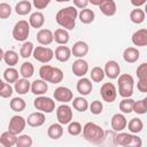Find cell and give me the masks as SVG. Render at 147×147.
<instances>
[{"instance_id": "cell-1", "label": "cell", "mask_w": 147, "mask_h": 147, "mask_svg": "<svg viewBox=\"0 0 147 147\" xmlns=\"http://www.w3.org/2000/svg\"><path fill=\"white\" fill-rule=\"evenodd\" d=\"M78 17V11L74 6H68L65 8L60 9L56 13L55 21L56 23L62 26L64 30H74L76 26V18Z\"/></svg>"}, {"instance_id": "cell-2", "label": "cell", "mask_w": 147, "mask_h": 147, "mask_svg": "<svg viewBox=\"0 0 147 147\" xmlns=\"http://www.w3.org/2000/svg\"><path fill=\"white\" fill-rule=\"evenodd\" d=\"M83 137L93 145H101L105 139V130L93 122H87L83 127Z\"/></svg>"}, {"instance_id": "cell-3", "label": "cell", "mask_w": 147, "mask_h": 147, "mask_svg": "<svg viewBox=\"0 0 147 147\" xmlns=\"http://www.w3.org/2000/svg\"><path fill=\"white\" fill-rule=\"evenodd\" d=\"M39 76L44 82L52 84H59L63 80V71L60 68H55L49 64H44L40 67Z\"/></svg>"}, {"instance_id": "cell-4", "label": "cell", "mask_w": 147, "mask_h": 147, "mask_svg": "<svg viewBox=\"0 0 147 147\" xmlns=\"http://www.w3.org/2000/svg\"><path fill=\"white\" fill-rule=\"evenodd\" d=\"M118 93L119 95L125 99V98H131L133 94V85H134V79L131 75L129 74H123L118 76Z\"/></svg>"}, {"instance_id": "cell-5", "label": "cell", "mask_w": 147, "mask_h": 147, "mask_svg": "<svg viewBox=\"0 0 147 147\" xmlns=\"http://www.w3.org/2000/svg\"><path fill=\"white\" fill-rule=\"evenodd\" d=\"M13 38L16 41H26L29 33H30V25L29 22L25 20H21L18 22L15 23L14 28H13Z\"/></svg>"}, {"instance_id": "cell-6", "label": "cell", "mask_w": 147, "mask_h": 147, "mask_svg": "<svg viewBox=\"0 0 147 147\" xmlns=\"http://www.w3.org/2000/svg\"><path fill=\"white\" fill-rule=\"evenodd\" d=\"M33 106L37 110H39L40 113H46V114H51L55 110V101L52 98L48 96H37L33 101Z\"/></svg>"}, {"instance_id": "cell-7", "label": "cell", "mask_w": 147, "mask_h": 147, "mask_svg": "<svg viewBox=\"0 0 147 147\" xmlns=\"http://www.w3.org/2000/svg\"><path fill=\"white\" fill-rule=\"evenodd\" d=\"M32 56L34 57L36 61L40 62V63H48L53 60L54 57V52L52 48L49 47H44V46H37L33 49Z\"/></svg>"}, {"instance_id": "cell-8", "label": "cell", "mask_w": 147, "mask_h": 147, "mask_svg": "<svg viewBox=\"0 0 147 147\" xmlns=\"http://www.w3.org/2000/svg\"><path fill=\"white\" fill-rule=\"evenodd\" d=\"M26 126V119L23 117V116H20V115H14L10 121H9V124H8V131L15 136L20 134L23 132V130L25 129Z\"/></svg>"}, {"instance_id": "cell-9", "label": "cell", "mask_w": 147, "mask_h": 147, "mask_svg": "<svg viewBox=\"0 0 147 147\" xmlns=\"http://www.w3.org/2000/svg\"><path fill=\"white\" fill-rule=\"evenodd\" d=\"M56 118H57L59 124H61V125L69 124L71 122V119H72L71 107L68 106L67 103H63V105L59 106L57 109H56Z\"/></svg>"}, {"instance_id": "cell-10", "label": "cell", "mask_w": 147, "mask_h": 147, "mask_svg": "<svg viewBox=\"0 0 147 147\" xmlns=\"http://www.w3.org/2000/svg\"><path fill=\"white\" fill-rule=\"evenodd\" d=\"M100 94L106 102H114L117 96V90L113 83H105L100 88Z\"/></svg>"}, {"instance_id": "cell-11", "label": "cell", "mask_w": 147, "mask_h": 147, "mask_svg": "<svg viewBox=\"0 0 147 147\" xmlns=\"http://www.w3.org/2000/svg\"><path fill=\"white\" fill-rule=\"evenodd\" d=\"M53 95H54L55 101H59L62 103H68V102L72 101V99H74V94H72L71 90L65 86H59L57 88H55Z\"/></svg>"}, {"instance_id": "cell-12", "label": "cell", "mask_w": 147, "mask_h": 147, "mask_svg": "<svg viewBox=\"0 0 147 147\" xmlns=\"http://www.w3.org/2000/svg\"><path fill=\"white\" fill-rule=\"evenodd\" d=\"M103 72H105V76H107L108 78L116 79V78H118V76L121 74V67L116 61L110 60L105 64Z\"/></svg>"}, {"instance_id": "cell-13", "label": "cell", "mask_w": 147, "mask_h": 147, "mask_svg": "<svg viewBox=\"0 0 147 147\" xmlns=\"http://www.w3.org/2000/svg\"><path fill=\"white\" fill-rule=\"evenodd\" d=\"M71 70L74 72L75 76L77 77H84L87 71H88V63L83 60V59H77L74 63H72V67H71Z\"/></svg>"}, {"instance_id": "cell-14", "label": "cell", "mask_w": 147, "mask_h": 147, "mask_svg": "<svg viewBox=\"0 0 147 147\" xmlns=\"http://www.w3.org/2000/svg\"><path fill=\"white\" fill-rule=\"evenodd\" d=\"M110 123H111V129L115 132H122L127 125V121H126L125 116L123 114H119V113L113 115Z\"/></svg>"}, {"instance_id": "cell-15", "label": "cell", "mask_w": 147, "mask_h": 147, "mask_svg": "<svg viewBox=\"0 0 147 147\" xmlns=\"http://www.w3.org/2000/svg\"><path fill=\"white\" fill-rule=\"evenodd\" d=\"M87 53H88V45L83 40L76 41L71 48V54L78 59H83Z\"/></svg>"}, {"instance_id": "cell-16", "label": "cell", "mask_w": 147, "mask_h": 147, "mask_svg": "<svg viewBox=\"0 0 147 147\" xmlns=\"http://www.w3.org/2000/svg\"><path fill=\"white\" fill-rule=\"evenodd\" d=\"M37 41L40 44V45H44V46H47V45H51L54 40L53 38V32L49 30V29H40L37 33Z\"/></svg>"}, {"instance_id": "cell-17", "label": "cell", "mask_w": 147, "mask_h": 147, "mask_svg": "<svg viewBox=\"0 0 147 147\" xmlns=\"http://www.w3.org/2000/svg\"><path fill=\"white\" fill-rule=\"evenodd\" d=\"M76 88H77V91H78L79 94H82V95H88L92 92V90H93V85H92V82L88 78L82 77L77 82Z\"/></svg>"}, {"instance_id": "cell-18", "label": "cell", "mask_w": 147, "mask_h": 147, "mask_svg": "<svg viewBox=\"0 0 147 147\" xmlns=\"http://www.w3.org/2000/svg\"><path fill=\"white\" fill-rule=\"evenodd\" d=\"M45 121H46L45 114L40 113V111H36V113H32L29 115L26 123H28V125H30L32 127H39L45 123Z\"/></svg>"}, {"instance_id": "cell-19", "label": "cell", "mask_w": 147, "mask_h": 147, "mask_svg": "<svg viewBox=\"0 0 147 147\" xmlns=\"http://www.w3.org/2000/svg\"><path fill=\"white\" fill-rule=\"evenodd\" d=\"M99 8L105 16H114L117 10L116 2L114 0H103L102 3L99 6Z\"/></svg>"}, {"instance_id": "cell-20", "label": "cell", "mask_w": 147, "mask_h": 147, "mask_svg": "<svg viewBox=\"0 0 147 147\" xmlns=\"http://www.w3.org/2000/svg\"><path fill=\"white\" fill-rule=\"evenodd\" d=\"M31 92L34 94V95H44L47 90H48V85L46 82H44L42 79H36L31 83V87H30Z\"/></svg>"}, {"instance_id": "cell-21", "label": "cell", "mask_w": 147, "mask_h": 147, "mask_svg": "<svg viewBox=\"0 0 147 147\" xmlns=\"http://www.w3.org/2000/svg\"><path fill=\"white\" fill-rule=\"evenodd\" d=\"M133 45L136 46H146L147 45V29L137 30L131 38Z\"/></svg>"}, {"instance_id": "cell-22", "label": "cell", "mask_w": 147, "mask_h": 147, "mask_svg": "<svg viewBox=\"0 0 147 147\" xmlns=\"http://www.w3.org/2000/svg\"><path fill=\"white\" fill-rule=\"evenodd\" d=\"M53 38H54L55 42H57L61 46L67 45L69 42V40H70V36H69L68 31L62 29V28H59V29L55 30V32L53 33Z\"/></svg>"}, {"instance_id": "cell-23", "label": "cell", "mask_w": 147, "mask_h": 147, "mask_svg": "<svg viewBox=\"0 0 147 147\" xmlns=\"http://www.w3.org/2000/svg\"><path fill=\"white\" fill-rule=\"evenodd\" d=\"M55 59L60 62H67L71 57V49L68 46H57L55 49Z\"/></svg>"}, {"instance_id": "cell-24", "label": "cell", "mask_w": 147, "mask_h": 147, "mask_svg": "<svg viewBox=\"0 0 147 147\" xmlns=\"http://www.w3.org/2000/svg\"><path fill=\"white\" fill-rule=\"evenodd\" d=\"M30 87H31V83L29 82V79L25 78H18L14 83V90L21 95L26 94L30 91Z\"/></svg>"}, {"instance_id": "cell-25", "label": "cell", "mask_w": 147, "mask_h": 147, "mask_svg": "<svg viewBox=\"0 0 147 147\" xmlns=\"http://www.w3.org/2000/svg\"><path fill=\"white\" fill-rule=\"evenodd\" d=\"M45 23V16L40 11H34L29 17V25L34 29H40Z\"/></svg>"}, {"instance_id": "cell-26", "label": "cell", "mask_w": 147, "mask_h": 147, "mask_svg": "<svg viewBox=\"0 0 147 147\" xmlns=\"http://www.w3.org/2000/svg\"><path fill=\"white\" fill-rule=\"evenodd\" d=\"M140 53L136 47H127L123 52V59L127 63H134L139 60Z\"/></svg>"}, {"instance_id": "cell-27", "label": "cell", "mask_w": 147, "mask_h": 147, "mask_svg": "<svg viewBox=\"0 0 147 147\" xmlns=\"http://www.w3.org/2000/svg\"><path fill=\"white\" fill-rule=\"evenodd\" d=\"M32 9V3L29 1V0H22L20 2L16 3L15 6V11L17 15H21V16H24V15H28Z\"/></svg>"}, {"instance_id": "cell-28", "label": "cell", "mask_w": 147, "mask_h": 147, "mask_svg": "<svg viewBox=\"0 0 147 147\" xmlns=\"http://www.w3.org/2000/svg\"><path fill=\"white\" fill-rule=\"evenodd\" d=\"M62 134H63V127H62L61 124L54 123V124L49 125V127H48V130H47V136H48L51 139L57 140V139H60V138L62 137Z\"/></svg>"}, {"instance_id": "cell-29", "label": "cell", "mask_w": 147, "mask_h": 147, "mask_svg": "<svg viewBox=\"0 0 147 147\" xmlns=\"http://www.w3.org/2000/svg\"><path fill=\"white\" fill-rule=\"evenodd\" d=\"M94 17H95V14L92 9H88V8H85V9H82L80 13H78V18L79 21L83 23V24H90L94 21Z\"/></svg>"}, {"instance_id": "cell-30", "label": "cell", "mask_w": 147, "mask_h": 147, "mask_svg": "<svg viewBox=\"0 0 147 147\" xmlns=\"http://www.w3.org/2000/svg\"><path fill=\"white\" fill-rule=\"evenodd\" d=\"M3 61L9 67H14L18 63V54L13 49H8L3 53Z\"/></svg>"}, {"instance_id": "cell-31", "label": "cell", "mask_w": 147, "mask_h": 147, "mask_svg": "<svg viewBox=\"0 0 147 147\" xmlns=\"http://www.w3.org/2000/svg\"><path fill=\"white\" fill-rule=\"evenodd\" d=\"M34 74V67L31 62H24L21 64L20 68V75L22 76V78L29 79L30 77H32Z\"/></svg>"}, {"instance_id": "cell-32", "label": "cell", "mask_w": 147, "mask_h": 147, "mask_svg": "<svg viewBox=\"0 0 147 147\" xmlns=\"http://www.w3.org/2000/svg\"><path fill=\"white\" fill-rule=\"evenodd\" d=\"M72 107L74 109H76L77 111L79 113H84L87 110L88 108V102L85 98L83 96H77V98H74L72 99Z\"/></svg>"}, {"instance_id": "cell-33", "label": "cell", "mask_w": 147, "mask_h": 147, "mask_svg": "<svg viewBox=\"0 0 147 147\" xmlns=\"http://www.w3.org/2000/svg\"><path fill=\"white\" fill-rule=\"evenodd\" d=\"M145 17H146L145 11L140 8H136L133 10H131V13H130V20L134 24H141L145 21Z\"/></svg>"}, {"instance_id": "cell-34", "label": "cell", "mask_w": 147, "mask_h": 147, "mask_svg": "<svg viewBox=\"0 0 147 147\" xmlns=\"http://www.w3.org/2000/svg\"><path fill=\"white\" fill-rule=\"evenodd\" d=\"M9 107H10V109H11L13 111L20 113V111H23V110L25 109L26 103H25L24 99L16 96V98H13V99H11V101L9 102Z\"/></svg>"}, {"instance_id": "cell-35", "label": "cell", "mask_w": 147, "mask_h": 147, "mask_svg": "<svg viewBox=\"0 0 147 147\" xmlns=\"http://www.w3.org/2000/svg\"><path fill=\"white\" fill-rule=\"evenodd\" d=\"M126 126L129 127V131H130V132H132L133 134H136V133H139V132L142 131V129H144V123H142V121H141L140 118L134 117V118H132V119L129 122V124H127Z\"/></svg>"}, {"instance_id": "cell-36", "label": "cell", "mask_w": 147, "mask_h": 147, "mask_svg": "<svg viewBox=\"0 0 147 147\" xmlns=\"http://www.w3.org/2000/svg\"><path fill=\"white\" fill-rule=\"evenodd\" d=\"M18 75H20L18 71L13 67H9L3 71V78H5L6 83H8V84L15 83L18 79Z\"/></svg>"}, {"instance_id": "cell-37", "label": "cell", "mask_w": 147, "mask_h": 147, "mask_svg": "<svg viewBox=\"0 0 147 147\" xmlns=\"http://www.w3.org/2000/svg\"><path fill=\"white\" fill-rule=\"evenodd\" d=\"M131 138H132V134H130V133L118 132V133L115 134V144L124 147V146H126L131 141Z\"/></svg>"}, {"instance_id": "cell-38", "label": "cell", "mask_w": 147, "mask_h": 147, "mask_svg": "<svg viewBox=\"0 0 147 147\" xmlns=\"http://www.w3.org/2000/svg\"><path fill=\"white\" fill-rule=\"evenodd\" d=\"M132 111H134V113L138 114V115H145L146 111H147V99L144 98V99H141V100L134 101Z\"/></svg>"}, {"instance_id": "cell-39", "label": "cell", "mask_w": 147, "mask_h": 147, "mask_svg": "<svg viewBox=\"0 0 147 147\" xmlns=\"http://www.w3.org/2000/svg\"><path fill=\"white\" fill-rule=\"evenodd\" d=\"M33 49H34V47H33V44L31 41H24L22 44V46H21L20 55L22 57H24V59H28V57H30L32 55Z\"/></svg>"}, {"instance_id": "cell-40", "label": "cell", "mask_w": 147, "mask_h": 147, "mask_svg": "<svg viewBox=\"0 0 147 147\" xmlns=\"http://www.w3.org/2000/svg\"><path fill=\"white\" fill-rule=\"evenodd\" d=\"M133 103H134V100H133V99H131V98H125V99H123V100L119 102V110H121L123 114H130V113H132Z\"/></svg>"}, {"instance_id": "cell-41", "label": "cell", "mask_w": 147, "mask_h": 147, "mask_svg": "<svg viewBox=\"0 0 147 147\" xmlns=\"http://www.w3.org/2000/svg\"><path fill=\"white\" fill-rule=\"evenodd\" d=\"M32 138L29 134H21L17 137V141H16V147H31L32 146Z\"/></svg>"}, {"instance_id": "cell-42", "label": "cell", "mask_w": 147, "mask_h": 147, "mask_svg": "<svg viewBox=\"0 0 147 147\" xmlns=\"http://www.w3.org/2000/svg\"><path fill=\"white\" fill-rule=\"evenodd\" d=\"M90 76H91V79H92L93 82H95V83H100V82L105 78L103 69L100 68V67H94V68H92Z\"/></svg>"}, {"instance_id": "cell-43", "label": "cell", "mask_w": 147, "mask_h": 147, "mask_svg": "<svg viewBox=\"0 0 147 147\" xmlns=\"http://www.w3.org/2000/svg\"><path fill=\"white\" fill-rule=\"evenodd\" d=\"M83 131L82 124L79 122H70L68 124V133L70 136H78Z\"/></svg>"}, {"instance_id": "cell-44", "label": "cell", "mask_w": 147, "mask_h": 147, "mask_svg": "<svg viewBox=\"0 0 147 147\" xmlns=\"http://www.w3.org/2000/svg\"><path fill=\"white\" fill-rule=\"evenodd\" d=\"M13 91H14V88L11 87L10 84H8V83H2L1 86H0V96L3 98V99H7V98L11 96Z\"/></svg>"}, {"instance_id": "cell-45", "label": "cell", "mask_w": 147, "mask_h": 147, "mask_svg": "<svg viewBox=\"0 0 147 147\" xmlns=\"http://www.w3.org/2000/svg\"><path fill=\"white\" fill-rule=\"evenodd\" d=\"M88 107H90V111H91L93 115H100V114L102 113V110H103V105H102V102L99 101V100L92 101V103L88 105Z\"/></svg>"}, {"instance_id": "cell-46", "label": "cell", "mask_w": 147, "mask_h": 147, "mask_svg": "<svg viewBox=\"0 0 147 147\" xmlns=\"http://www.w3.org/2000/svg\"><path fill=\"white\" fill-rule=\"evenodd\" d=\"M0 138L3 140V141H6L10 147H13L15 144H16V141H17V137L15 136V134H13V133H10L9 131H6V132H2V134L0 136Z\"/></svg>"}, {"instance_id": "cell-47", "label": "cell", "mask_w": 147, "mask_h": 147, "mask_svg": "<svg viewBox=\"0 0 147 147\" xmlns=\"http://www.w3.org/2000/svg\"><path fill=\"white\" fill-rule=\"evenodd\" d=\"M11 14V7L9 3L7 2H1L0 3V18L1 20H6L10 16Z\"/></svg>"}, {"instance_id": "cell-48", "label": "cell", "mask_w": 147, "mask_h": 147, "mask_svg": "<svg viewBox=\"0 0 147 147\" xmlns=\"http://www.w3.org/2000/svg\"><path fill=\"white\" fill-rule=\"evenodd\" d=\"M138 79H147V63L144 62L137 68Z\"/></svg>"}, {"instance_id": "cell-49", "label": "cell", "mask_w": 147, "mask_h": 147, "mask_svg": "<svg viewBox=\"0 0 147 147\" xmlns=\"http://www.w3.org/2000/svg\"><path fill=\"white\" fill-rule=\"evenodd\" d=\"M141 146H142V140H141V138H139V137L136 136V134H132L131 141H130L126 146H124V147H141Z\"/></svg>"}, {"instance_id": "cell-50", "label": "cell", "mask_w": 147, "mask_h": 147, "mask_svg": "<svg viewBox=\"0 0 147 147\" xmlns=\"http://www.w3.org/2000/svg\"><path fill=\"white\" fill-rule=\"evenodd\" d=\"M32 5L37 9H45L49 5V0H33Z\"/></svg>"}, {"instance_id": "cell-51", "label": "cell", "mask_w": 147, "mask_h": 147, "mask_svg": "<svg viewBox=\"0 0 147 147\" xmlns=\"http://www.w3.org/2000/svg\"><path fill=\"white\" fill-rule=\"evenodd\" d=\"M88 5V0H74V7L77 9H85Z\"/></svg>"}, {"instance_id": "cell-52", "label": "cell", "mask_w": 147, "mask_h": 147, "mask_svg": "<svg viewBox=\"0 0 147 147\" xmlns=\"http://www.w3.org/2000/svg\"><path fill=\"white\" fill-rule=\"evenodd\" d=\"M137 87L140 92L146 93L147 92V79H139L138 84H137Z\"/></svg>"}, {"instance_id": "cell-53", "label": "cell", "mask_w": 147, "mask_h": 147, "mask_svg": "<svg viewBox=\"0 0 147 147\" xmlns=\"http://www.w3.org/2000/svg\"><path fill=\"white\" fill-rule=\"evenodd\" d=\"M131 3L133 5V6H136L137 8H139L140 6H142V5H145L146 3V0H131Z\"/></svg>"}, {"instance_id": "cell-54", "label": "cell", "mask_w": 147, "mask_h": 147, "mask_svg": "<svg viewBox=\"0 0 147 147\" xmlns=\"http://www.w3.org/2000/svg\"><path fill=\"white\" fill-rule=\"evenodd\" d=\"M102 1L103 0H91V1H88V3H92L94 6H100L102 3Z\"/></svg>"}, {"instance_id": "cell-55", "label": "cell", "mask_w": 147, "mask_h": 147, "mask_svg": "<svg viewBox=\"0 0 147 147\" xmlns=\"http://www.w3.org/2000/svg\"><path fill=\"white\" fill-rule=\"evenodd\" d=\"M0 147H10L6 141H3L1 138H0Z\"/></svg>"}, {"instance_id": "cell-56", "label": "cell", "mask_w": 147, "mask_h": 147, "mask_svg": "<svg viewBox=\"0 0 147 147\" xmlns=\"http://www.w3.org/2000/svg\"><path fill=\"white\" fill-rule=\"evenodd\" d=\"M3 53H5L3 49L0 47V62H1V60H3Z\"/></svg>"}, {"instance_id": "cell-57", "label": "cell", "mask_w": 147, "mask_h": 147, "mask_svg": "<svg viewBox=\"0 0 147 147\" xmlns=\"http://www.w3.org/2000/svg\"><path fill=\"white\" fill-rule=\"evenodd\" d=\"M2 83H3V82H2L1 79H0V86H1V84H2Z\"/></svg>"}]
</instances>
